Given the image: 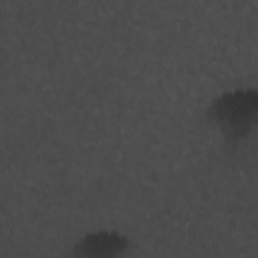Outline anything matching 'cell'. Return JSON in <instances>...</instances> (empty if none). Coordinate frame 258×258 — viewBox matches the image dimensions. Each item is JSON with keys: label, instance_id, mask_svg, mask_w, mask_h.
Wrapping results in <instances>:
<instances>
[{"label": "cell", "instance_id": "6da1fadb", "mask_svg": "<svg viewBox=\"0 0 258 258\" xmlns=\"http://www.w3.org/2000/svg\"><path fill=\"white\" fill-rule=\"evenodd\" d=\"M258 93L254 89H238L220 95L208 109V119L222 131L228 141L244 139L256 125Z\"/></svg>", "mask_w": 258, "mask_h": 258}, {"label": "cell", "instance_id": "7a4b0ae2", "mask_svg": "<svg viewBox=\"0 0 258 258\" xmlns=\"http://www.w3.org/2000/svg\"><path fill=\"white\" fill-rule=\"evenodd\" d=\"M127 248L129 240L117 232H93L75 246L73 254L87 258H111L121 256Z\"/></svg>", "mask_w": 258, "mask_h": 258}]
</instances>
